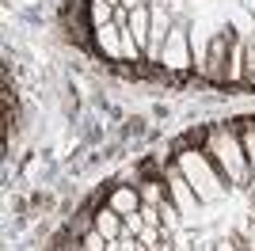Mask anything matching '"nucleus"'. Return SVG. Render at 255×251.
Listing matches in <instances>:
<instances>
[{
  "label": "nucleus",
  "mask_w": 255,
  "mask_h": 251,
  "mask_svg": "<svg viewBox=\"0 0 255 251\" xmlns=\"http://www.w3.org/2000/svg\"><path fill=\"white\" fill-rule=\"evenodd\" d=\"M206 156L217 164V171L225 175V183L233 187H248L252 183V167L244 156V141H240V129L236 126H213L206 133Z\"/></svg>",
  "instance_id": "obj_1"
},
{
  "label": "nucleus",
  "mask_w": 255,
  "mask_h": 251,
  "mask_svg": "<svg viewBox=\"0 0 255 251\" xmlns=\"http://www.w3.org/2000/svg\"><path fill=\"white\" fill-rule=\"evenodd\" d=\"M175 164H179V171L187 175V183L194 187V194H198L202 206H213V202L225 198V175L217 171V164L206 156V148H179Z\"/></svg>",
  "instance_id": "obj_2"
},
{
  "label": "nucleus",
  "mask_w": 255,
  "mask_h": 251,
  "mask_svg": "<svg viewBox=\"0 0 255 251\" xmlns=\"http://www.w3.org/2000/svg\"><path fill=\"white\" fill-rule=\"evenodd\" d=\"M160 69L171 76H183L194 69V53H191V31L183 27V23H175L168 34V42H164V53H160Z\"/></svg>",
  "instance_id": "obj_3"
},
{
  "label": "nucleus",
  "mask_w": 255,
  "mask_h": 251,
  "mask_svg": "<svg viewBox=\"0 0 255 251\" xmlns=\"http://www.w3.org/2000/svg\"><path fill=\"white\" fill-rule=\"evenodd\" d=\"M164 183H168V198L175 202V206H179V213L183 217H187V225H194V213H198V209H202V202H198V194H194V187L191 183H187V175H183L179 171V164H175V160H171L168 167H164Z\"/></svg>",
  "instance_id": "obj_4"
},
{
  "label": "nucleus",
  "mask_w": 255,
  "mask_h": 251,
  "mask_svg": "<svg viewBox=\"0 0 255 251\" xmlns=\"http://www.w3.org/2000/svg\"><path fill=\"white\" fill-rule=\"evenodd\" d=\"M229 46H233V31H217L210 34V53H206V65L198 69V76L217 88H225V73H229Z\"/></svg>",
  "instance_id": "obj_5"
},
{
  "label": "nucleus",
  "mask_w": 255,
  "mask_h": 251,
  "mask_svg": "<svg viewBox=\"0 0 255 251\" xmlns=\"http://www.w3.org/2000/svg\"><path fill=\"white\" fill-rule=\"evenodd\" d=\"M92 229L103 232L107 240H118V236H122V229H126V217H122L118 209H111V206L103 202V206L92 209Z\"/></svg>",
  "instance_id": "obj_6"
},
{
  "label": "nucleus",
  "mask_w": 255,
  "mask_h": 251,
  "mask_svg": "<svg viewBox=\"0 0 255 251\" xmlns=\"http://www.w3.org/2000/svg\"><path fill=\"white\" fill-rule=\"evenodd\" d=\"M92 42H96V50L103 53L107 61H122V34H118V27H115V23L92 27Z\"/></svg>",
  "instance_id": "obj_7"
},
{
  "label": "nucleus",
  "mask_w": 255,
  "mask_h": 251,
  "mask_svg": "<svg viewBox=\"0 0 255 251\" xmlns=\"http://www.w3.org/2000/svg\"><path fill=\"white\" fill-rule=\"evenodd\" d=\"M229 31H233L236 42L252 46V42H255V11L244 8V4H236V8L229 11Z\"/></svg>",
  "instance_id": "obj_8"
},
{
  "label": "nucleus",
  "mask_w": 255,
  "mask_h": 251,
  "mask_svg": "<svg viewBox=\"0 0 255 251\" xmlns=\"http://www.w3.org/2000/svg\"><path fill=\"white\" fill-rule=\"evenodd\" d=\"M107 206L118 209L122 217H129V213L141 209V194H137V187H115L111 194H107Z\"/></svg>",
  "instance_id": "obj_9"
},
{
  "label": "nucleus",
  "mask_w": 255,
  "mask_h": 251,
  "mask_svg": "<svg viewBox=\"0 0 255 251\" xmlns=\"http://www.w3.org/2000/svg\"><path fill=\"white\" fill-rule=\"evenodd\" d=\"M248 80V57H244V42H236L229 46V73H225V88L229 84H244Z\"/></svg>",
  "instance_id": "obj_10"
},
{
  "label": "nucleus",
  "mask_w": 255,
  "mask_h": 251,
  "mask_svg": "<svg viewBox=\"0 0 255 251\" xmlns=\"http://www.w3.org/2000/svg\"><path fill=\"white\" fill-rule=\"evenodd\" d=\"M137 194H141V202H145V206H160V202L168 198V183H164V179L145 175V179L137 183Z\"/></svg>",
  "instance_id": "obj_11"
},
{
  "label": "nucleus",
  "mask_w": 255,
  "mask_h": 251,
  "mask_svg": "<svg viewBox=\"0 0 255 251\" xmlns=\"http://www.w3.org/2000/svg\"><path fill=\"white\" fill-rule=\"evenodd\" d=\"M115 8L118 4H111V0H88V19H92V27L115 23Z\"/></svg>",
  "instance_id": "obj_12"
},
{
  "label": "nucleus",
  "mask_w": 255,
  "mask_h": 251,
  "mask_svg": "<svg viewBox=\"0 0 255 251\" xmlns=\"http://www.w3.org/2000/svg\"><path fill=\"white\" fill-rule=\"evenodd\" d=\"M240 141H244V156H248V167H252V183H255V122H248L240 129Z\"/></svg>",
  "instance_id": "obj_13"
},
{
  "label": "nucleus",
  "mask_w": 255,
  "mask_h": 251,
  "mask_svg": "<svg viewBox=\"0 0 255 251\" xmlns=\"http://www.w3.org/2000/svg\"><path fill=\"white\" fill-rule=\"evenodd\" d=\"M236 244H240V251H255V217H252V221H244V229H240Z\"/></svg>",
  "instance_id": "obj_14"
},
{
  "label": "nucleus",
  "mask_w": 255,
  "mask_h": 251,
  "mask_svg": "<svg viewBox=\"0 0 255 251\" xmlns=\"http://www.w3.org/2000/svg\"><path fill=\"white\" fill-rule=\"evenodd\" d=\"M141 229H145V217H141V209H137V213H129V217H126V229H122V232H129V236H141Z\"/></svg>",
  "instance_id": "obj_15"
},
{
  "label": "nucleus",
  "mask_w": 255,
  "mask_h": 251,
  "mask_svg": "<svg viewBox=\"0 0 255 251\" xmlns=\"http://www.w3.org/2000/svg\"><path fill=\"white\" fill-rule=\"evenodd\" d=\"M213 251H240V244H236V236H225V240L213 244Z\"/></svg>",
  "instance_id": "obj_16"
},
{
  "label": "nucleus",
  "mask_w": 255,
  "mask_h": 251,
  "mask_svg": "<svg viewBox=\"0 0 255 251\" xmlns=\"http://www.w3.org/2000/svg\"><path fill=\"white\" fill-rule=\"evenodd\" d=\"M175 251H198V248L187 244V232H183V236H175Z\"/></svg>",
  "instance_id": "obj_17"
},
{
  "label": "nucleus",
  "mask_w": 255,
  "mask_h": 251,
  "mask_svg": "<svg viewBox=\"0 0 255 251\" xmlns=\"http://www.w3.org/2000/svg\"><path fill=\"white\" fill-rule=\"evenodd\" d=\"M141 4H149V0H118V8H126V11H133V8H141Z\"/></svg>",
  "instance_id": "obj_18"
},
{
  "label": "nucleus",
  "mask_w": 255,
  "mask_h": 251,
  "mask_svg": "<svg viewBox=\"0 0 255 251\" xmlns=\"http://www.w3.org/2000/svg\"><path fill=\"white\" fill-rule=\"evenodd\" d=\"M202 251H213V244H210V248H202Z\"/></svg>",
  "instance_id": "obj_19"
},
{
  "label": "nucleus",
  "mask_w": 255,
  "mask_h": 251,
  "mask_svg": "<svg viewBox=\"0 0 255 251\" xmlns=\"http://www.w3.org/2000/svg\"><path fill=\"white\" fill-rule=\"evenodd\" d=\"M111 4H118V0H111Z\"/></svg>",
  "instance_id": "obj_20"
}]
</instances>
